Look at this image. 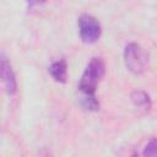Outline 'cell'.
Instances as JSON below:
<instances>
[{"mask_svg":"<svg viewBox=\"0 0 157 157\" xmlns=\"http://www.w3.org/2000/svg\"><path fill=\"white\" fill-rule=\"evenodd\" d=\"M105 72V65L102 58L94 56L90 60L87 64L80 83H78V90L81 92L80 97V103L86 110L96 112L99 109V102L96 98V88L101 78L104 76Z\"/></svg>","mask_w":157,"mask_h":157,"instance_id":"6da1fadb","label":"cell"},{"mask_svg":"<svg viewBox=\"0 0 157 157\" xmlns=\"http://www.w3.org/2000/svg\"><path fill=\"white\" fill-rule=\"evenodd\" d=\"M124 61L131 72L142 74L146 70L148 56L140 44L129 43L124 49Z\"/></svg>","mask_w":157,"mask_h":157,"instance_id":"7a4b0ae2","label":"cell"},{"mask_svg":"<svg viewBox=\"0 0 157 157\" xmlns=\"http://www.w3.org/2000/svg\"><path fill=\"white\" fill-rule=\"evenodd\" d=\"M78 31L82 42L88 44L97 42L102 33L98 20L88 13H83L78 17Z\"/></svg>","mask_w":157,"mask_h":157,"instance_id":"3957f363","label":"cell"},{"mask_svg":"<svg viewBox=\"0 0 157 157\" xmlns=\"http://www.w3.org/2000/svg\"><path fill=\"white\" fill-rule=\"evenodd\" d=\"M0 81L9 94H13L17 90L16 76L7 58L0 54Z\"/></svg>","mask_w":157,"mask_h":157,"instance_id":"277c9868","label":"cell"},{"mask_svg":"<svg viewBox=\"0 0 157 157\" xmlns=\"http://www.w3.org/2000/svg\"><path fill=\"white\" fill-rule=\"evenodd\" d=\"M49 72H50L52 77L56 82L65 83L66 78H67V65H66V61L64 59L54 61L49 67Z\"/></svg>","mask_w":157,"mask_h":157,"instance_id":"5b68a950","label":"cell"},{"mask_svg":"<svg viewBox=\"0 0 157 157\" xmlns=\"http://www.w3.org/2000/svg\"><path fill=\"white\" fill-rule=\"evenodd\" d=\"M131 101L134 103L135 107H137L139 109H142L145 112L150 110L151 108V99L150 96L144 92V91H135L131 93Z\"/></svg>","mask_w":157,"mask_h":157,"instance_id":"8992f818","label":"cell"},{"mask_svg":"<svg viewBox=\"0 0 157 157\" xmlns=\"http://www.w3.org/2000/svg\"><path fill=\"white\" fill-rule=\"evenodd\" d=\"M144 156H151V157H155L157 155V141L156 139H152L145 147L144 152H142Z\"/></svg>","mask_w":157,"mask_h":157,"instance_id":"52a82bcc","label":"cell"},{"mask_svg":"<svg viewBox=\"0 0 157 157\" xmlns=\"http://www.w3.org/2000/svg\"><path fill=\"white\" fill-rule=\"evenodd\" d=\"M29 5H39V4H43L45 0H27Z\"/></svg>","mask_w":157,"mask_h":157,"instance_id":"ba28073f","label":"cell"}]
</instances>
